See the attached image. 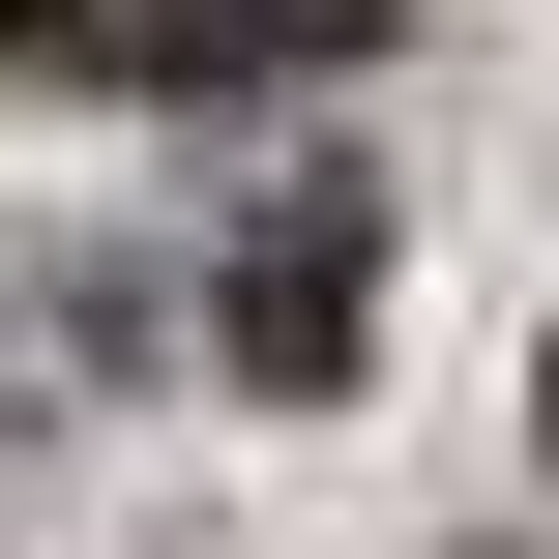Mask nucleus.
Wrapping results in <instances>:
<instances>
[{
    "instance_id": "obj_1",
    "label": "nucleus",
    "mask_w": 559,
    "mask_h": 559,
    "mask_svg": "<svg viewBox=\"0 0 559 559\" xmlns=\"http://www.w3.org/2000/svg\"><path fill=\"white\" fill-rule=\"evenodd\" d=\"M206 354H236L265 413H354V354H383V206H354V177H265L236 265H206Z\"/></svg>"
},
{
    "instance_id": "obj_2",
    "label": "nucleus",
    "mask_w": 559,
    "mask_h": 559,
    "mask_svg": "<svg viewBox=\"0 0 559 559\" xmlns=\"http://www.w3.org/2000/svg\"><path fill=\"white\" fill-rule=\"evenodd\" d=\"M88 59L118 88H324V59H383V0H88Z\"/></svg>"
},
{
    "instance_id": "obj_3",
    "label": "nucleus",
    "mask_w": 559,
    "mask_h": 559,
    "mask_svg": "<svg viewBox=\"0 0 559 559\" xmlns=\"http://www.w3.org/2000/svg\"><path fill=\"white\" fill-rule=\"evenodd\" d=\"M0 59H88V0H0Z\"/></svg>"
},
{
    "instance_id": "obj_4",
    "label": "nucleus",
    "mask_w": 559,
    "mask_h": 559,
    "mask_svg": "<svg viewBox=\"0 0 559 559\" xmlns=\"http://www.w3.org/2000/svg\"><path fill=\"white\" fill-rule=\"evenodd\" d=\"M531 442H559V324H531Z\"/></svg>"
}]
</instances>
